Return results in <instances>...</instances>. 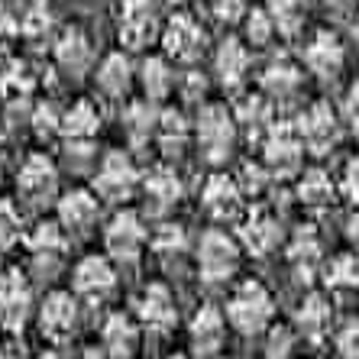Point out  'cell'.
Instances as JSON below:
<instances>
[{
  "instance_id": "27",
  "label": "cell",
  "mask_w": 359,
  "mask_h": 359,
  "mask_svg": "<svg viewBox=\"0 0 359 359\" xmlns=\"http://www.w3.org/2000/svg\"><path fill=\"white\" fill-rule=\"evenodd\" d=\"M298 330L308 340H320V337L330 330V320H334V308H330V301L324 294H308V298L301 301L298 308Z\"/></svg>"
},
{
  "instance_id": "52",
  "label": "cell",
  "mask_w": 359,
  "mask_h": 359,
  "mask_svg": "<svg viewBox=\"0 0 359 359\" xmlns=\"http://www.w3.org/2000/svg\"><path fill=\"white\" fill-rule=\"evenodd\" d=\"M353 36H356V42H359V13H356V23H353Z\"/></svg>"
},
{
  "instance_id": "21",
  "label": "cell",
  "mask_w": 359,
  "mask_h": 359,
  "mask_svg": "<svg viewBox=\"0 0 359 359\" xmlns=\"http://www.w3.org/2000/svg\"><path fill=\"white\" fill-rule=\"evenodd\" d=\"M288 262H292V272L301 278V282H311L324 269V259H320V240L311 226H301L294 240L288 243Z\"/></svg>"
},
{
  "instance_id": "25",
  "label": "cell",
  "mask_w": 359,
  "mask_h": 359,
  "mask_svg": "<svg viewBox=\"0 0 359 359\" xmlns=\"http://www.w3.org/2000/svg\"><path fill=\"white\" fill-rule=\"evenodd\" d=\"M100 130V110L94 107L91 100H78L62 114V130L68 142H91Z\"/></svg>"
},
{
  "instance_id": "43",
  "label": "cell",
  "mask_w": 359,
  "mask_h": 359,
  "mask_svg": "<svg viewBox=\"0 0 359 359\" xmlns=\"http://www.w3.org/2000/svg\"><path fill=\"white\" fill-rule=\"evenodd\" d=\"M29 123H33V130L46 140V136H55L62 130V114L52 107V104H39V107L33 110V120H29Z\"/></svg>"
},
{
  "instance_id": "50",
  "label": "cell",
  "mask_w": 359,
  "mask_h": 359,
  "mask_svg": "<svg viewBox=\"0 0 359 359\" xmlns=\"http://www.w3.org/2000/svg\"><path fill=\"white\" fill-rule=\"evenodd\" d=\"M78 359H107V353H104V350H84Z\"/></svg>"
},
{
  "instance_id": "32",
  "label": "cell",
  "mask_w": 359,
  "mask_h": 359,
  "mask_svg": "<svg viewBox=\"0 0 359 359\" xmlns=\"http://www.w3.org/2000/svg\"><path fill=\"white\" fill-rule=\"evenodd\" d=\"M123 130L133 146H142V142H149V136H156V130H159V114L152 110L149 100H133V104L126 107Z\"/></svg>"
},
{
  "instance_id": "5",
  "label": "cell",
  "mask_w": 359,
  "mask_h": 359,
  "mask_svg": "<svg viewBox=\"0 0 359 359\" xmlns=\"http://www.w3.org/2000/svg\"><path fill=\"white\" fill-rule=\"evenodd\" d=\"M304 142L298 136V126L294 123H272L269 133L262 136V165L272 172V175H294L304 159Z\"/></svg>"
},
{
  "instance_id": "6",
  "label": "cell",
  "mask_w": 359,
  "mask_h": 359,
  "mask_svg": "<svg viewBox=\"0 0 359 359\" xmlns=\"http://www.w3.org/2000/svg\"><path fill=\"white\" fill-rule=\"evenodd\" d=\"M136 182H140V172L133 159L123 149H110L94 172V194H100L110 204H120L136 191Z\"/></svg>"
},
{
  "instance_id": "22",
  "label": "cell",
  "mask_w": 359,
  "mask_h": 359,
  "mask_svg": "<svg viewBox=\"0 0 359 359\" xmlns=\"http://www.w3.org/2000/svg\"><path fill=\"white\" fill-rule=\"evenodd\" d=\"M214 72H217L224 88H240V84L246 81V75H250V49H246L240 39H226L217 49Z\"/></svg>"
},
{
  "instance_id": "24",
  "label": "cell",
  "mask_w": 359,
  "mask_h": 359,
  "mask_svg": "<svg viewBox=\"0 0 359 359\" xmlns=\"http://www.w3.org/2000/svg\"><path fill=\"white\" fill-rule=\"evenodd\" d=\"M142 191H146V201L152 204L156 214H165V210H172L178 201H182V182H178V175L172 172V168L159 165L146 175Z\"/></svg>"
},
{
  "instance_id": "11",
  "label": "cell",
  "mask_w": 359,
  "mask_h": 359,
  "mask_svg": "<svg viewBox=\"0 0 359 359\" xmlns=\"http://www.w3.org/2000/svg\"><path fill=\"white\" fill-rule=\"evenodd\" d=\"M162 46H165L168 59L178 62H194L204 52V29L194 17L188 13H175L168 20V26L162 29Z\"/></svg>"
},
{
  "instance_id": "15",
  "label": "cell",
  "mask_w": 359,
  "mask_h": 359,
  "mask_svg": "<svg viewBox=\"0 0 359 359\" xmlns=\"http://www.w3.org/2000/svg\"><path fill=\"white\" fill-rule=\"evenodd\" d=\"M78 324V304L72 292H52L39 308V330L49 340H68Z\"/></svg>"
},
{
  "instance_id": "14",
  "label": "cell",
  "mask_w": 359,
  "mask_h": 359,
  "mask_svg": "<svg viewBox=\"0 0 359 359\" xmlns=\"http://www.w3.org/2000/svg\"><path fill=\"white\" fill-rule=\"evenodd\" d=\"M114 285H117V272H114L110 256H97V252L84 256L72 272V288L81 298H104V294H110Z\"/></svg>"
},
{
  "instance_id": "8",
  "label": "cell",
  "mask_w": 359,
  "mask_h": 359,
  "mask_svg": "<svg viewBox=\"0 0 359 359\" xmlns=\"http://www.w3.org/2000/svg\"><path fill=\"white\" fill-rule=\"evenodd\" d=\"M149 233H146V226H142L140 214L133 210H120L114 214L104 230V246H107V256L117 262H136L140 259L142 246H146Z\"/></svg>"
},
{
  "instance_id": "51",
  "label": "cell",
  "mask_w": 359,
  "mask_h": 359,
  "mask_svg": "<svg viewBox=\"0 0 359 359\" xmlns=\"http://www.w3.org/2000/svg\"><path fill=\"white\" fill-rule=\"evenodd\" d=\"M350 236H353V240H359V217L350 220Z\"/></svg>"
},
{
  "instance_id": "20",
  "label": "cell",
  "mask_w": 359,
  "mask_h": 359,
  "mask_svg": "<svg viewBox=\"0 0 359 359\" xmlns=\"http://www.w3.org/2000/svg\"><path fill=\"white\" fill-rule=\"evenodd\" d=\"M97 214H100L97 194L81 191V188L62 194V201H59V224L65 230H72V233H88L97 224Z\"/></svg>"
},
{
  "instance_id": "12",
  "label": "cell",
  "mask_w": 359,
  "mask_h": 359,
  "mask_svg": "<svg viewBox=\"0 0 359 359\" xmlns=\"http://www.w3.org/2000/svg\"><path fill=\"white\" fill-rule=\"evenodd\" d=\"M236 240H240V246L250 256H269V252L278 246V240H282V224H278L269 210H252V214H246L240 224V233H236Z\"/></svg>"
},
{
  "instance_id": "40",
  "label": "cell",
  "mask_w": 359,
  "mask_h": 359,
  "mask_svg": "<svg viewBox=\"0 0 359 359\" xmlns=\"http://www.w3.org/2000/svg\"><path fill=\"white\" fill-rule=\"evenodd\" d=\"M243 26H246V42L256 46V49L269 46L272 36H276V20L269 17V10H250L243 17Z\"/></svg>"
},
{
  "instance_id": "1",
  "label": "cell",
  "mask_w": 359,
  "mask_h": 359,
  "mask_svg": "<svg viewBox=\"0 0 359 359\" xmlns=\"http://www.w3.org/2000/svg\"><path fill=\"white\" fill-rule=\"evenodd\" d=\"M236 136H240V123H236L233 110H226L224 104H208L198 114L194 123V140H198V152L208 162L220 165L233 156Z\"/></svg>"
},
{
  "instance_id": "26",
  "label": "cell",
  "mask_w": 359,
  "mask_h": 359,
  "mask_svg": "<svg viewBox=\"0 0 359 359\" xmlns=\"http://www.w3.org/2000/svg\"><path fill=\"white\" fill-rule=\"evenodd\" d=\"M130 84H133V65L126 59L123 52H110L104 55L97 68V88L104 97H123L130 91Z\"/></svg>"
},
{
  "instance_id": "34",
  "label": "cell",
  "mask_w": 359,
  "mask_h": 359,
  "mask_svg": "<svg viewBox=\"0 0 359 359\" xmlns=\"http://www.w3.org/2000/svg\"><path fill=\"white\" fill-rule=\"evenodd\" d=\"M23 240L33 256H59L65 250V226L59 220H39Z\"/></svg>"
},
{
  "instance_id": "44",
  "label": "cell",
  "mask_w": 359,
  "mask_h": 359,
  "mask_svg": "<svg viewBox=\"0 0 359 359\" xmlns=\"http://www.w3.org/2000/svg\"><path fill=\"white\" fill-rule=\"evenodd\" d=\"M337 350L343 359H359V318L343 324V330L337 334Z\"/></svg>"
},
{
  "instance_id": "18",
  "label": "cell",
  "mask_w": 359,
  "mask_h": 359,
  "mask_svg": "<svg viewBox=\"0 0 359 359\" xmlns=\"http://www.w3.org/2000/svg\"><path fill=\"white\" fill-rule=\"evenodd\" d=\"M136 318L146 327H152V330H168V327L175 324L178 308H175V298H172V292H168L165 285L156 282L140 294V301H136Z\"/></svg>"
},
{
  "instance_id": "28",
  "label": "cell",
  "mask_w": 359,
  "mask_h": 359,
  "mask_svg": "<svg viewBox=\"0 0 359 359\" xmlns=\"http://www.w3.org/2000/svg\"><path fill=\"white\" fill-rule=\"evenodd\" d=\"M337 198V184L324 168H311L298 182V201L311 210H327Z\"/></svg>"
},
{
  "instance_id": "31",
  "label": "cell",
  "mask_w": 359,
  "mask_h": 359,
  "mask_svg": "<svg viewBox=\"0 0 359 359\" xmlns=\"http://www.w3.org/2000/svg\"><path fill=\"white\" fill-rule=\"evenodd\" d=\"M233 117L240 126H246V130H252V133H259V136H266L269 126L276 123V120H272V100H269L266 94H246V97L236 104Z\"/></svg>"
},
{
  "instance_id": "7",
  "label": "cell",
  "mask_w": 359,
  "mask_h": 359,
  "mask_svg": "<svg viewBox=\"0 0 359 359\" xmlns=\"http://www.w3.org/2000/svg\"><path fill=\"white\" fill-rule=\"evenodd\" d=\"M55 188H59V168H55V162L49 156H42V152L26 156L17 172L20 198L26 204H33V208H42V204H49L55 198Z\"/></svg>"
},
{
  "instance_id": "46",
  "label": "cell",
  "mask_w": 359,
  "mask_h": 359,
  "mask_svg": "<svg viewBox=\"0 0 359 359\" xmlns=\"http://www.w3.org/2000/svg\"><path fill=\"white\" fill-rule=\"evenodd\" d=\"M340 191H343V198L350 201V204H356L359 208V156H353V159L346 162V168H343Z\"/></svg>"
},
{
  "instance_id": "16",
  "label": "cell",
  "mask_w": 359,
  "mask_h": 359,
  "mask_svg": "<svg viewBox=\"0 0 359 359\" xmlns=\"http://www.w3.org/2000/svg\"><path fill=\"white\" fill-rule=\"evenodd\" d=\"M343 62H346V49H343L340 36L330 33V29L314 33L311 42L304 46V65H308V72H314L318 78H337Z\"/></svg>"
},
{
  "instance_id": "55",
  "label": "cell",
  "mask_w": 359,
  "mask_h": 359,
  "mask_svg": "<svg viewBox=\"0 0 359 359\" xmlns=\"http://www.w3.org/2000/svg\"><path fill=\"white\" fill-rule=\"evenodd\" d=\"M165 359H188V356H182V353H172V356H165Z\"/></svg>"
},
{
  "instance_id": "23",
  "label": "cell",
  "mask_w": 359,
  "mask_h": 359,
  "mask_svg": "<svg viewBox=\"0 0 359 359\" xmlns=\"http://www.w3.org/2000/svg\"><path fill=\"white\" fill-rule=\"evenodd\" d=\"M91 59H94L91 39L78 26H72V29H65L59 36V42H55V62L65 68L68 75H81L84 68L91 65Z\"/></svg>"
},
{
  "instance_id": "48",
  "label": "cell",
  "mask_w": 359,
  "mask_h": 359,
  "mask_svg": "<svg viewBox=\"0 0 359 359\" xmlns=\"http://www.w3.org/2000/svg\"><path fill=\"white\" fill-rule=\"evenodd\" d=\"M288 350H292V337H288V330H272V340H269V359H285L288 356Z\"/></svg>"
},
{
  "instance_id": "2",
  "label": "cell",
  "mask_w": 359,
  "mask_h": 359,
  "mask_svg": "<svg viewBox=\"0 0 359 359\" xmlns=\"http://www.w3.org/2000/svg\"><path fill=\"white\" fill-rule=\"evenodd\" d=\"M272 314H276V301H272L266 285L256 282V278L240 282L230 294V301H226V320L233 324V330H240L246 337L262 334L269 320H272Z\"/></svg>"
},
{
  "instance_id": "39",
  "label": "cell",
  "mask_w": 359,
  "mask_h": 359,
  "mask_svg": "<svg viewBox=\"0 0 359 359\" xmlns=\"http://www.w3.org/2000/svg\"><path fill=\"white\" fill-rule=\"evenodd\" d=\"M23 217H20V210L13 201L0 198V252L13 250L20 240H23Z\"/></svg>"
},
{
  "instance_id": "49",
  "label": "cell",
  "mask_w": 359,
  "mask_h": 359,
  "mask_svg": "<svg viewBox=\"0 0 359 359\" xmlns=\"http://www.w3.org/2000/svg\"><path fill=\"white\" fill-rule=\"evenodd\" d=\"M204 78H198V75H188V81H184V97H201L204 94Z\"/></svg>"
},
{
  "instance_id": "4",
  "label": "cell",
  "mask_w": 359,
  "mask_h": 359,
  "mask_svg": "<svg viewBox=\"0 0 359 359\" xmlns=\"http://www.w3.org/2000/svg\"><path fill=\"white\" fill-rule=\"evenodd\" d=\"M298 136L304 142V149L314 156H327L334 152V146L340 142V114H337L327 100H314L301 110L298 117Z\"/></svg>"
},
{
  "instance_id": "45",
  "label": "cell",
  "mask_w": 359,
  "mask_h": 359,
  "mask_svg": "<svg viewBox=\"0 0 359 359\" xmlns=\"http://www.w3.org/2000/svg\"><path fill=\"white\" fill-rule=\"evenodd\" d=\"M210 13L217 20H224V23H236L250 10H246V0H210Z\"/></svg>"
},
{
  "instance_id": "13",
  "label": "cell",
  "mask_w": 359,
  "mask_h": 359,
  "mask_svg": "<svg viewBox=\"0 0 359 359\" xmlns=\"http://www.w3.org/2000/svg\"><path fill=\"white\" fill-rule=\"evenodd\" d=\"M201 208L208 210L214 220H233L243 208V191L233 175H210L201 188Z\"/></svg>"
},
{
  "instance_id": "56",
  "label": "cell",
  "mask_w": 359,
  "mask_h": 359,
  "mask_svg": "<svg viewBox=\"0 0 359 359\" xmlns=\"http://www.w3.org/2000/svg\"><path fill=\"white\" fill-rule=\"evenodd\" d=\"M0 359H13V356H10V353H0Z\"/></svg>"
},
{
  "instance_id": "42",
  "label": "cell",
  "mask_w": 359,
  "mask_h": 359,
  "mask_svg": "<svg viewBox=\"0 0 359 359\" xmlns=\"http://www.w3.org/2000/svg\"><path fill=\"white\" fill-rule=\"evenodd\" d=\"M0 88H4L10 97H26V94L33 91V72L26 65H20V62H13V65L4 72V78H0Z\"/></svg>"
},
{
  "instance_id": "29",
  "label": "cell",
  "mask_w": 359,
  "mask_h": 359,
  "mask_svg": "<svg viewBox=\"0 0 359 359\" xmlns=\"http://www.w3.org/2000/svg\"><path fill=\"white\" fill-rule=\"evenodd\" d=\"M156 140H159L165 156H182V149H188V142H191V123L184 120L182 110H165V114H159Z\"/></svg>"
},
{
  "instance_id": "9",
  "label": "cell",
  "mask_w": 359,
  "mask_h": 359,
  "mask_svg": "<svg viewBox=\"0 0 359 359\" xmlns=\"http://www.w3.org/2000/svg\"><path fill=\"white\" fill-rule=\"evenodd\" d=\"M159 36L156 4L152 0H123L120 7V42L126 49H146Z\"/></svg>"
},
{
  "instance_id": "38",
  "label": "cell",
  "mask_w": 359,
  "mask_h": 359,
  "mask_svg": "<svg viewBox=\"0 0 359 359\" xmlns=\"http://www.w3.org/2000/svg\"><path fill=\"white\" fill-rule=\"evenodd\" d=\"M149 243H152V250L159 252V256H178V252L188 246V233H184L182 224L165 220V224H159L156 230H152Z\"/></svg>"
},
{
  "instance_id": "35",
  "label": "cell",
  "mask_w": 359,
  "mask_h": 359,
  "mask_svg": "<svg viewBox=\"0 0 359 359\" xmlns=\"http://www.w3.org/2000/svg\"><path fill=\"white\" fill-rule=\"evenodd\" d=\"M140 81H142V91H146V100H162L175 88V75H172V68H168V62L162 55L146 59Z\"/></svg>"
},
{
  "instance_id": "41",
  "label": "cell",
  "mask_w": 359,
  "mask_h": 359,
  "mask_svg": "<svg viewBox=\"0 0 359 359\" xmlns=\"http://www.w3.org/2000/svg\"><path fill=\"white\" fill-rule=\"evenodd\" d=\"M269 178H272V172H269L262 162H246V165L240 168V175H236V184H240L243 198H259L269 188Z\"/></svg>"
},
{
  "instance_id": "17",
  "label": "cell",
  "mask_w": 359,
  "mask_h": 359,
  "mask_svg": "<svg viewBox=\"0 0 359 359\" xmlns=\"http://www.w3.org/2000/svg\"><path fill=\"white\" fill-rule=\"evenodd\" d=\"M188 334H191V346L201 353V356L214 359L226 340V320L214 304H204V308H198V314L191 318Z\"/></svg>"
},
{
  "instance_id": "30",
  "label": "cell",
  "mask_w": 359,
  "mask_h": 359,
  "mask_svg": "<svg viewBox=\"0 0 359 359\" xmlns=\"http://www.w3.org/2000/svg\"><path fill=\"white\" fill-rule=\"evenodd\" d=\"M324 285L330 292H356L359 288V256L356 252H337L330 262L320 269Z\"/></svg>"
},
{
  "instance_id": "10",
  "label": "cell",
  "mask_w": 359,
  "mask_h": 359,
  "mask_svg": "<svg viewBox=\"0 0 359 359\" xmlns=\"http://www.w3.org/2000/svg\"><path fill=\"white\" fill-rule=\"evenodd\" d=\"M33 308V288L20 269H10L0 276V324L7 330H20Z\"/></svg>"
},
{
  "instance_id": "33",
  "label": "cell",
  "mask_w": 359,
  "mask_h": 359,
  "mask_svg": "<svg viewBox=\"0 0 359 359\" xmlns=\"http://www.w3.org/2000/svg\"><path fill=\"white\" fill-rule=\"evenodd\" d=\"M301 68L292 59H276L272 65L262 72V91L272 97H288L301 88Z\"/></svg>"
},
{
  "instance_id": "37",
  "label": "cell",
  "mask_w": 359,
  "mask_h": 359,
  "mask_svg": "<svg viewBox=\"0 0 359 359\" xmlns=\"http://www.w3.org/2000/svg\"><path fill=\"white\" fill-rule=\"evenodd\" d=\"M49 26H52V17H49L46 0H26L23 10H20V17H17V29H20V33L29 36V39H36V36H42Z\"/></svg>"
},
{
  "instance_id": "54",
  "label": "cell",
  "mask_w": 359,
  "mask_h": 359,
  "mask_svg": "<svg viewBox=\"0 0 359 359\" xmlns=\"http://www.w3.org/2000/svg\"><path fill=\"white\" fill-rule=\"evenodd\" d=\"M39 359H59V356H55V353H42Z\"/></svg>"
},
{
  "instance_id": "53",
  "label": "cell",
  "mask_w": 359,
  "mask_h": 359,
  "mask_svg": "<svg viewBox=\"0 0 359 359\" xmlns=\"http://www.w3.org/2000/svg\"><path fill=\"white\" fill-rule=\"evenodd\" d=\"M0 159H4V130H0Z\"/></svg>"
},
{
  "instance_id": "47",
  "label": "cell",
  "mask_w": 359,
  "mask_h": 359,
  "mask_svg": "<svg viewBox=\"0 0 359 359\" xmlns=\"http://www.w3.org/2000/svg\"><path fill=\"white\" fill-rule=\"evenodd\" d=\"M340 117L346 120V126H350L353 133L359 136V81H353L350 88H346V97H343Z\"/></svg>"
},
{
  "instance_id": "19",
  "label": "cell",
  "mask_w": 359,
  "mask_h": 359,
  "mask_svg": "<svg viewBox=\"0 0 359 359\" xmlns=\"http://www.w3.org/2000/svg\"><path fill=\"white\" fill-rule=\"evenodd\" d=\"M100 340H104V353H107V359H133L136 346H140V330H136V324H133L130 314L114 311V314L104 320Z\"/></svg>"
},
{
  "instance_id": "36",
  "label": "cell",
  "mask_w": 359,
  "mask_h": 359,
  "mask_svg": "<svg viewBox=\"0 0 359 359\" xmlns=\"http://www.w3.org/2000/svg\"><path fill=\"white\" fill-rule=\"evenodd\" d=\"M269 17L276 20V29L285 36H294L304 26V13H308V0H266Z\"/></svg>"
},
{
  "instance_id": "3",
  "label": "cell",
  "mask_w": 359,
  "mask_h": 359,
  "mask_svg": "<svg viewBox=\"0 0 359 359\" xmlns=\"http://www.w3.org/2000/svg\"><path fill=\"white\" fill-rule=\"evenodd\" d=\"M240 269V240L224 230H208L198 243V276L217 285L236 276Z\"/></svg>"
}]
</instances>
